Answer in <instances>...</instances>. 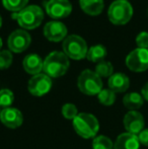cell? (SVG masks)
Masks as SVG:
<instances>
[{
  "mask_svg": "<svg viewBox=\"0 0 148 149\" xmlns=\"http://www.w3.org/2000/svg\"><path fill=\"white\" fill-rule=\"evenodd\" d=\"M69 68V59L64 52L54 51L44 60V72L49 77L57 78L67 72Z\"/></svg>",
  "mask_w": 148,
  "mask_h": 149,
  "instance_id": "6da1fadb",
  "label": "cell"
},
{
  "mask_svg": "<svg viewBox=\"0 0 148 149\" xmlns=\"http://www.w3.org/2000/svg\"><path fill=\"white\" fill-rule=\"evenodd\" d=\"M16 18L18 24L24 30H34L42 24L44 19V11L38 5H30L24 7L17 13L12 15Z\"/></svg>",
  "mask_w": 148,
  "mask_h": 149,
  "instance_id": "7a4b0ae2",
  "label": "cell"
},
{
  "mask_svg": "<svg viewBox=\"0 0 148 149\" xmlns=\"http://www.w3.org/2000/svg\"><path fill=\"white\" fill-rule=\"evenodd\" d=\"M73 128L79 136L88 139L97 135L99 129V124L93 115L80 113L73 120Z\"/></svg>",
  "mask_w": 148,
  "mask_h": 149,
  "instance_id": "3957f363",
  "label": "cell"
},
{
  "mask_svg": "<svg viewBox=\"0 0 148 149\" xmlns=\"http://www.w3.org/2000/svg\"><path fill=\"white\" fill-rule=\"evenodd\" d=\"M108 16L113 24L124 26L132 18L133 7L127 0H116L110 5Z\"/></svg>",
  "mask_w": 148,
  "mask_h": 149,
  "instance_id": "277c9868",
  "label": "cell"
},
{
  "mask_svg": "<svg viewBox=\"0 0 148 149\" xmlns=\"http://www.w3.org/2000/svg\"><path fill=\"white\" fill-rule=\"evenodd\" d=\"M78 88L82 93L87 95H95L103 90V81L101 78L91 70L82 71L77 79Z\"/></svg>",
  "mask_w": 148,
  "mask_h": 149,
  "instance_id": "5b68a950",
  "label": "cell"
},
{
  "mask_svg": "<svg viewBox=\"0 0 148 149\" xmlns=\"http://www.w3.org/2000/svg\"><path fill=\"white\" fill-rule=\"evenodd\" d=\"M62 48H63L65 55L73 60L83 59L86 57L87 52H88L86 42L77 35L66 37L62 44Z\"/></svg>",
  "mask_w": 148,
  "mask_h": 149,
  "instance_id": "8992f818",
  "label": "cell"
},
{
  "mask_svg": "<svg viewBox=\"0 0 148 149\" xmlns=\"http://www.w3.org/2000/svg\"><path fill=\"white\" fill-rule=\"evenodd\" d=\"M126 65L131 71L143 72L148 69V49L133 50L126 58Z\"/></svg>",
  "mask_w": 148,
  "mask_h": 149,
  "instance_id": "52a82bcc",
  "label": "cell"
},
{
  "mask_svg": "<svg viewBox=\"0 0 148 149\" xmlns=\"http://www.w3.org/2000/svg\"><path fill=\"white\" fill-rule=\"evenodd\" d=\"M31 42H32V38L28 31L24 30H16L10 33L7 45L11 52L22 53L30 47Z\"/></svg>",
  "mask_w": 148,
  "mask_h": 149,
  "instance_id": "ba28073f",
  "label": "cell"
},
{
  "mask_svg": "<svg viewBox=\"0 0 148 149\" xmlns=\"http://www.w3.org/2000/svg\"><path fill=\"white\" fill-rule=\"evenodd\" d=\"M52 87V79L47 74L34 75L28 81V91L35 96H42L48 93Z\"/></svg>",
  "mask_w": 148,
  "mask_h": 149,
  "instance_id": "9c48e42d",
  "label": "cell"
},
{
  "mask_svg": "<svg viewBox=\"0 0 148 149\" xmlns=\"http://www.w3.org/2000/svg\"><path fill=\"white\" fill-rule=\"evenodd\" d=\"M72 11V5L68 0H50L46 4V12L54 19L67 17Z\"/></svg>",
  "mask_w": 148,
  "mask_h": 149,
  "instance_id": "30bf717a",
  "label": "cell"
},
{
  "mask_svg": "<svg viewBox=\"0 0 148 149\" xmlns=\"http://www.w3.org/2000/svg\"><path fill=\"white\" fill-rule=\"evenodd\" d=\"M44 36L51 42L64 41L67 37V28L63 22L52 20L47 22L44 26Z\"/></svg>",
  "mask_w": 148,
  "mask_h": 149,
  "instance_id": "8fae6325",
  "label": "cell"
},
{
  "mask_svg": "<svg viewBox=\"0 0 148 149\" xmlns=\"http://www.w3.org/2000/svg\"><path fill=\"white\" fill-rule=\"evenodd\" d=\"M124 127L128 133L138 135L144 129V118L137 111H130L124 117Z\"/></svg>",
  "mask_w": 148,
  "mask_h": 149,
  "instance_id": "7c38bea8",
  "label": "cell"
},
{
  "mask_svg": "<svg viewBox=\"0 0 148 149\" xmlns=\"http://www.w3.org/2000/svg\"><path fill=\"white\" fill-rule=\"evenodd\" d=\"M0 120L4 126L10 129H15L22 124L24 117L20 111L17 109L5 108L0 112Z\"/></svg>",
  "mask_w": 148,
  "mask_h": 149,
  "instance_id": "4fadbf2b",
  "label": "cell"
},
{
  "mask_svg": "<svg viewBox=\"0 0 148 149\" xmlns=\"http://www.w3.org/2000/svg\"><path fill=\"white\" fill-rule=\"evenodd\" d=\"M140 142L137 135L131 133H123L118 136L114 143V149H139Z\"/></svg>",
  "mask_w": 148,
  "mask_h": 149,
  "instance_id": "5bb4252c",
  "label": "cell"
},
{
  "mask_svg": "<svg viewBox=\"0 0 148 149\" xmlns=\"http://www.w3.org/2000/svg\"><path fill=\"white\" fill-rule=\"evenodd\" d=\"M24 69L28 74H40L44 68V61L37 54H28L22 61Z\"/></svg>",
  "mask_w": 148,
  "mask_h": 149,
  "instance_id": "9a60e30c",
  "label": "cell"
},
{
  "mask_svg": "<svg viewBox=\"0 0 148 149\" xmlns=\"http://www.w3.org/2000/svg\"><path fill=\"white\" fill-rule=\"evenodd\" d=\"M109 87L110 89L116 92H125L130 86V80L128 76L124 73H115L109 78Z\"/></svg>",
  "mask_w": 148,
  "mask_h": 149,
  "instance_id": "2e32d148",
  "label": "cell"
},
{
  "mask_svg": "<svg viewBox=\"0 0 148 149\" xmlns=\"http://www.w3.org/2000/svg\"><path fill=\"white\" fill-rule=\"evenodd\" d=\"M79 4L83 11L91 16L99 15L104 10V0H79Z\"/></svg>",
  "mask_w": 148,
  "mask_h": 149,
  "instance_id": "e0dca14e",
  "label": "cell"
},
{
  "mask_svg": "<svg viewBox=\"0 0 148 149\" xmlns=\"http://www.w3.org/2000/svg\"><path fill=\"white\" fill-rule=\"evenodd\" d=\"M144 98L138 92H129L123 98V104L128 110L137 111L143 106Z\"/></svg>",
  "mask_w": 148,
  "mask_h": 149,
  "instance_id": "ac0fdd59",
  "label": "cell"
},
{
  "mask_svg": "<svg viewBox=\"0 0 148 149\" xmlns=\"http://www.w3.org/2000/svg\"><path fill=\"white\" fill-rule=\"evenodd\" d=\"M107 49L105 46L103 45H95L89 48L88 52H87L86 58L91 62L99 63L104 61V59L107 56Z\"/></svg>",
  "mask_w": 148,
  "mask_h": 149,
  "instance_id": "d6986e66",
  "label": "cell"
},
{
  "mask_svg": "<svg viewBox=\"0 0 148 149\" xmlns=\"http://www.w3.org/2000/svg\"><path fill=\"white\" fill-rule=\"evenodd\" d=\"M95 73L99 75V77H111L114 72V67L111 64V62L108 61H101L99 62L97 65L95 66Z\"/></svg>",
  "mask_w": 148,
  "mask_h": 149,
  "instance_id": "ffe728a7",
  "label": "cell"
},
{
  "mask_svg": "<svg viewBox=\"0 0 148 149\" xmlns=\"http://www.w3.org/2000/svg\"><path fill=\"white\" fill-rule=\"evenodd\" d=\"M28 2V0H2L4 7L12 12H19L26 7Z\"/></svg>",
  "mask_w": 148,
  "mask_h": 149,
  "instance_id": "44dd1931",
  "label": "cell"
},
{
  "mask_svg": "<svg viewBox=\"0 0 148 149\" xmlns=\"http://www.w3.org/2000/svg\"><path fill=\"white\" fill-rule=\"evenodd\" d=\"M93 149H114L112 140L107 136H97L92 141Z\"/></svg>",
  "mask_w": 148,
  "mask_h": 149,
  "instance_id": "7402d4cb",
  "label": "cell"
},
{
  "mask_svg": "<svg viewBox=\"0 0 148 149\" xmlns=\"http://www.w3.org/2000/svg\"><path fill=\"white\" fill-rule=\"evenodd\" d=\"M99 102L104 106H112L116 100V93L111 89H103L97 94Z\"/></svg>",
  "mask_w": 148,
  "mask_h": 149,
  "instance_id": "603a6c76",
  "label": "cell"
},
{
  "mask_svg": "<svg viewBox=\"0 0 148 149\" xmlns=\"http://www.w3.org/2000/svg\"><path fill=\"white\" fill-rule=\"evenodd\" d=\"M14 100V95L10 89L4 88L0 90V107L1 108H10Z\"/></svg>",
  "mask_w": 148,
  "mask_h": 149,
  "instance_id": "cb8c5ba5",
  "label": "cell"
},
{
  "mask_svg": "<svg viewBox=\"0 0 148 149\" xmlns=\"http://www.w3.org/2000/svg\"><path fill=\"white\" fill-rule=\"evenodd\" d=\"M62 115L68 120H74L78 115L77 108L72 104H66L62 107Z\"/></svg>",
  "mask_w": 148,
  "mask_h": 149,
  "instance_id": "d4e9b609",
  "label": "cell"
},
{
  "mask_svg": "<svg viewBox=\"0 0 148 149\" xmlns=\"http://www.w3.org/2000/svg\"><path fill=\"white\" fill-rule=\"evenodd\" d=\"M12 54L10 51L4 50L0 52V69H7L12 63Z\"/></svg>",
  "mask_w": 148,
  "mask_h": 149,
  "instance_id": "484cf974",
  "label": "cell"
},
{
  "mask_svg": "<svg viewBox=\"0 0 148 149\" xmlns=\"http://www.w3.org/2000/svg\"><path fill=\"white\" fill-rule=\"evenodd\" d=\"M136 44L140 49H148V33L142 31L136 37Z\"/></svg>",
  "mask_w": 148,
  "mask_h": 149,
  "instance_id": "4316f807",
  "label": "cell"
},
{
  "mask_svg": "<svg viewBox=\"0 0 148 149\" xmlns=\"http://www.w3.org/2000/svg\"><path fill=\"white\" fill-rule=\"evenodd\" d=\"M140 144L144 146H148V129H143L140 133L137 135Z\"/></svg>",
  "mask_w": 148,
  "mask_h": 149,
  "instance_id": "83f0119b",
  "label": "cell"
},
{
  "mask_svg": "<svg viewBox=\"0 0 148 149\" xmlns=\"http://www.w3.org/2000/svg\"><path fill=\"white\" fill-rule=\"evenodd\" d=\"M141 95L143 96V98H144L145 100H147L148 102V82L142 87V90H141Z\"/></svg>",
  "mask_w": 148,
  "mask_h": 149,
  "instance_id": "f1b7e54d",
  "label": "cell"
},
{
  "mask_svg": "<svg viewBox=\"0 0 148 149\" xmlns=\"http://www.w3.org/2000/svg\"><path fill=\"white\" fill-rule=\"evenodd\" d=\"M1 47H2V39L0 38V49H1Z\"/></svg>",
  "mask_w": 148,
  "mask_h": 149,
  "instance_id": "f546056e",
  "label": "cell"
},
{
  "mask_svg": "<svg viewBox=\"0 0 148 149\" xmlns=\"http://www.w3.org/2000/svg\"><path fill=\"white\" fill-rule=\"evenodd\" d=\"M1 26H2V18H1V16H0V28H1Z\"/></svg>",
  "mask_w": 148,
  "mask_h": 149,
  "instance_id": "4dcf8cb0",
  "label": "cell"
}]
</instances>
